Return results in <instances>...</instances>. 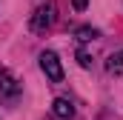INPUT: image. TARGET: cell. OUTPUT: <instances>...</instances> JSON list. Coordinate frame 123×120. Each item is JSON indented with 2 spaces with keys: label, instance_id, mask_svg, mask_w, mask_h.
<instances>
[{
  "label": "cell",
  "instance_id": "7a4b0ae2",
  "mask_svg": "<svg viewBox=\"0 0 123 120\" xmlns=\"http://www.w3.org/2000/svg\"><path fill=\"white\" fill-rule=\"evenodd\" d=\"M40 69H43V74L52 83H60L63 80V63L55 52H40Z\"/></svg>",
  "mask_w": 123,
  "mask_h": 120
},
{
  "label": "cell",
  "instance_id": "ba28073f",
  "mask_svg": "<svg viewBox=\"0 0 123 120\" xmlns=\"http://www.w3.org/2000/svg\"><path fill=\"white\" fill-rule=\"evenodd\" d=\"M72 6H74V9H77V12H83V9H86V6H89V0H72Z\"/></svg>",
  "mask_w": 123,
  "mask_h": 120
},
{
  "label": "cell",
  "instance_id": "277c9868",
  "mask_svg": "<svg viewBox=\"0 0 123 120\" xmlns=\"http://www.w3.org/2000/svg\"><path fill=\"white\" fill-rule=\"evenodd\" d=\"M52 112H55V117L69 120V117H74V103H72L69 97H57V100L52 103Z\"/></svg>",
  "mask_w": 123,
  "mask_h": 120
},
{
  "label": "cell",
  "instance_id": "6da1fadb",
  "mask_svg": "<svg viewBox=\"0 0 123 120\" xmlns=\"http://www.w3.org/2000/svg\"><path fill=\"white\" fill-rule=\"evenodd\" d=\"M55 20H57L55 3H43V6L34 9V14H31V20H29V29L37 31V34H43V31H49L52 26H55Z\"/></svg>",
  "mask_w": 123,
  "mask_h": 120
},
{
  "label": "cell",
  "instance_id": "52a82bcc",
  "mask_svg": "<svg viewBox=\"0 0 123 120\" xmlns=\"http://www.w3.org/2000/svg\"><path fill=\"white\" fill-rule=\"evenodd\" d=\"M77 63H80L83 69H92V57H89V54H86L83 49H77Z\"/></svg>",
  "mask_w": 123,
  "mask_h": 120
},
{
  "label": "cell",
  "instance_id": "5b68a950",
  "mask_svg": "<svg viewBox=\"0 0 123 120\" xmlns=\"http://www.w3.org/2000/svg\"><path fill=\"white\" fill-rule=\"evenodd\" d=\"M106 69H109V74H123V52L109 54V60H106Z\"/></svg>",
  "mask_w": 123,
  "mask_h": 120
},
{
  "label": "cell",
  "instance_id": "8992f818",
  "mask_svg": "<svg viewBox=\"0 0 123 120\" xmlns=\"http://www.w3.org/2000/svg\"><path fill=\"white\" fill-rule=\"evenodd\" d=\"M74 37H77L80 43H86V40H94V37H97V29H92V26H80V29L74 31Z\"/></svg>",
  "mask_w": 123,
  "mask_h": 120
},
{
  "label": "cell",
  "instance_id": "3957f363",
  "mask_svg": "<svg viewBox=\"0 0 123 120\" xmlns=\"http://www.w3.org/2000/svg\"><path fill=\"white\" fill-rule=\"evenodd\" d=\"M0 94H6V97L20 94V80H17L6 66H0Z\"/></svg>",
  "mask_w": 123,
  "mask_h": 120
}]
</instances>
